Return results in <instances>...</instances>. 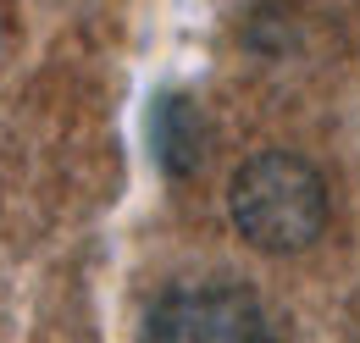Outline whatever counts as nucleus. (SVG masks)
I'll list each match as a JSON object with an SVG mask.
<instances>
[{"instance_id": "1", "label": "nucleus", "mask_w": 360, "mask_h": 343, "mask_svg": "<svg viewBox=\"0 0 360 343\" xmlns=\"http://www.w3.org/2000/svg\"><path fill=\"white\" fill-rule=\"evenodd\" d=\"M227 200H233L238 233L266 255L305 250L327 221V188H321L316 167L300 155H283V150L244 161Z\"/></svg>"}, {"instance_id": "2", "label": "nucleus", "mask_w": 360, "mask_h": 343, "mask_svg": "<svg viewBox=\"0 0 360 343\" xmlns=\"http://www.w3.org/2000/svg\"><path fill=\"white\" fill-rule=\"evenodd\" d=\"M144 343H271V321L250 288H172L150 310Z\"/></svg>"}, {"instance_id": "3", "label": "nucleus", "mask_w": 360, "mask_h": 343, "mask_svg": "<svg viewBox=\"0 0 360 343\" xmlns=\"http://www.w3.org/2000/svg\"><path fill=\"white\" fill-rule=\"evenodd\" d=\"M150 144L167 161V172H188L200 155V111L188 94H161L155 100V122H150Z\"/></svg>"}]
</instances>
